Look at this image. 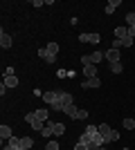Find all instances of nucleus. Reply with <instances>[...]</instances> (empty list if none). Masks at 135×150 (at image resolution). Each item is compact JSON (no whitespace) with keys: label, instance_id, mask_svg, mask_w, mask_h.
Listing matches in <instances>:
<instances>
[{"label":"nucleus","instance_id":"cd10ccee","mask_svg":"<svg viewBox=\"0 0 135 150\" xmlns=\"http://www.w3.org/2000/svg\"><path fill=\"white\" fill-rule=\"evenodd\" d=\"M77 119H79V121H84V119H88V110H79V114H77Z\"/></svg>","mask_w":135,"mask_h":150},{"label":"nucleus","instance_id":"c85d7f7f","mask_svg":"<svg viewBox=\"0 0 135 150\" xmlns=\"http://www.w3.org/2000/svg\"><path fill=\"white\" fill-rule=\"evenodd\" d=\"M74 150H88V146H86V144H79V141H77V144H74Z\"/></svg>","mask_w":135,"mask_h":150},{"label":"nucleus","instance_id":"9b49d317","mask_svg":"<svg viewBox=\"0 0 135 150\" xmlns=\"http://www.w3.org/2000/svg\"><path fill=\"white\" fill-rule=\"evenodd\" d=\"M0 137H2V144H5V139H11L14 134H11V128H9V125H0Z\"/></svg>","mask_w":135,"mask_h":150},{"label":"nucleus","instance_id":"6e6552de","mask_svg":"<svg viewBox=\"0 0 135 150\" xmlns=\"http://www.w3.org/2000/svg\"><path fill=\"white\" fill-rule=\"evenodd\" d=\"M84 76L86 79H95L97 76V65H84Z\"/></svg>","mask_w":135,"mask_h":150},{"label":"nucleus","instance_id":"7ed1b4c3","mask_svg":"<svg viewBox=\"0 0 135 150\" xmlns=\"http://www.w3.org/2000/svg\"><path fill=\"white\" fill-rule=\"evenodd\" d=\"M25 121H27L29 125H32V128H34L36 132H41V130L45 128V121H41L39 117H36V112H29V114H25Z\"/></svg>","mask_w":135,"mask_h":150},{"label":"nucleus","instance_id":"393cba45","mask_svg":"<svg viewBox=\"0 0 135 150\" xmlns=\"http://www.w3.org/2000/svg\"><path fill=\"white\" fill-rule=\"evenodd\" d=\"M124 128L126 130H135V119H124Z\"/></svg>","mask_w":135,"mask_h":150},{"label":"nucleus","instance_id":"4468645a","mask_svg":"<svg viewBox=\"0 0 135 150\" xmlns=\"http://www.w3.org/2000/svg\"><path fill=\"white\" fill-rule=\"evenodd\" d=\"M119 5H122V0H110L108 5H106V13H108V16H110V13L115 11V9H117V7H119Z\"/></svg>","mask_w":135,"mask_h":150},{"label":"nucleus","instance_id":"a878e982","mask_svg":"<svg viewBox=\"0 0 135 150\" xmlns=\"http://www.w3.org/2000/svg\"><path fill=\"white\" fill-rule=\"evenodd\" d=\"M126 23H129V27L135 25V11H129V13H126Z\"/></svg>","mask_w":135,"mask_h":150},{"label":"nucleus","instance_id":"bb28decb","mask_svg":"<svg viewBox=\"0 0 135 150\" xmlns=\"http://www.w3.org/2000/svg\"><path fill=\"white\" fill-rule=\"evenodd\" d=\"M45 150H59V141H50V144L45 146Z\"/></svg>","mask_w":135,"mask_h":150},{"label":"nucleus","instance_id":"aec40b11","mask_svg":"<svg viewBox=\"0 0 135 150\" xmlns=\"http://www.w3.org/2000/svg\"><path fill=\"white\" fill-rule=\"evenodd\" d=\"M110 72H115V74H122V72H124V65H122L119 61H117V63H110Z\"/></svg>","mask_w":135,"mask_h":150},{"label":"nucleus","instance_id":"2f4dec72","mask_svg":"<svg viewBox=\"0 0 135 150\" xmlns=\"http://www.w3.org/2000/svg\"><path fill=\"white\" fill-rule=\"evenodd\" d=\"M18 150H25V148H18Z\"/></svg>","mask_w":135,"mask_h":150},{"label":"nucleus","instance_id":"20e7f679","mask_svg":"<svg viewBox=\"0 0 135 150\" xmlns=\"http://www.w3.org/2000/svg\"><path fill=\"white\" fill-rule=\"evenodd\" d=\"M101 58H106V54H104V52H95V54H86V56H81V63H84V65H97Z\"/></svg>","mask_w":135,"mask_h":150},{"label":"nucleus","instance_id":"9d476101","mask_svg":"<svg viewBox=\"0 0 135 150\" xmlns=\"http://www.w3.org/2000/svg\"><path fill=\"white\" fill-rule=\"evenodd\" d=\"M104 54H106V58H108L110 63H117V61H119V50H113V47H110V50L104 52Z\"/></svg>","mask_w":135,"mask_h":150},{"label":"nucleus","instance_id":"7c9ffc66","mask_svg":"<svg viewBox=\"0 0 135 150\" xmlns=\"http://www.w3.org/2000/svg\"><path fill=\"white\" fill-rule=\"evenodd\" d=\"M122 150H131V148H122Z\"/></svg>","mask_w":135,"mask_h":150},{"label":"nucleus","instance_id":"4be33fe9","mask_svg":"<svg viewBox=\"0 0 135 150\" xmlns=\"http://www.w3.org/2000/svg\"><path fill=\"white\" fill-rule=\"evenodd\" d=\"M84 132H88V134H90V137H92V139H95L97 134H99V130H97V125H88V128H86Z\"/></svg>","mask_w":135,"mask_h":150},{"label":"nucleus","instance_id":"2eb2a0df","mask_svg":"<svg viewBox=\"0 0 135 150\" xmlns=\"http://www.w3.org/2000/svg\"><path fill=\"white\" fill-rule=\"evenodd\" d=\"M65 114H68V117H70V119H77V114H79V110H77V105H74V103H72V105H68L63 110Z\"/></svg>","mask_w":135,"mask_h":150},{"label":"nucleus","instance_id":"f3484780","mask_svg":"<svg viewBox=\"0 0 135 150\" xmlns=\"http://www.w3.org/2000/svg\"><path fill=\"white\" fill-rule=\"evenodd\" d=\"M52 128H54V134H56V137H61V134L65 132V123H61V121L52 123Z\"/></svg>","mask_w":135,"mask_h":150},{"label":"nucleus","instance_id":"1a4fd4ad","mask_svg":"<svg viewBox=\"0 0 135 150\" xmlns=\"http://www.w3.org/2000/svg\"><path fill=\"white\" fill-rule=\"evenodd\" d=\"M99 85H101V81H99L97 76H95V79H88V81L81 83V88H84V90H88V88H99Z\"/></svg>","mask_w":135,"mask_h":150},{"label":"nucleus","instance_id":"423d86ee","mask_svg":"<svg viewBox=\"0 0 135 150\" xmlns=\"http://www.w3.org/2000/svg\"><path fill=\"white\" fill-rule=\"evenodd\" d=\"M0 45H2V50H9V47H11V36H9V34H7L5 29L0 31Z\"/></svg>","mask_w":135,"mask_h":150},{"label":"nucleus","instance_id":"ddd939ff","mask_svg":"<svg viewBox=\"0 0 135 150\" xmlns=\"http://www.w3.org/2000/svg\"><path fill=\"white\" fill-rule=\"evenodd\" d=\"M79 144H86V146H90V144H95V139L90 137L88 132H81V134H79V139H77Z\"/></svg>","mask_w":135,"mask_h":150},{"label":"nucleus","instance_id":"39448f33","mask_svg":"<svg viewBox=\"0 0 135 150\" xmlns=\"http://www.w3.org/2000/svg\"><path fill=\"white\" fill-rule=\"evenodd\" d=\"M79 40H81V43H92V45H97L99 40H101V36H99L97 31H95V34H86V31H84V34H79Z\"/></svg>","mask_w":135,"mask_h":150},{"label":"nucleus","instance_id":"f8f14e48","mask_svg":"<svg viewBox=\"0 0 135 150\" xmlns=\"http://www.w3.org/2000/svg\"><path fill=\"white\" fill-rule=\"evenodd\" d=\"M115 38H117V40L129 38V27H117V29H115Z\"/></svg>","mask_w":135,"mask_h":150},{"label":"nucleus","instance_id":"6ab92c4d","mask_svg":"<svg viewBox=\"0 0 135 150\" xmlns=\"http://www.w3.org/2000/svg\"><path fill=\"white\" fill-rule=\"evenodd\" d=\"M32 146H34V139H32V137H23V139H20V148L29 150Z\"/></svg>","mask_w":135,"mask_h":150},{"label":"nucleus","instance_id":"0eeeda50","mask_svg":"<svg viewBox=\"0 0 135 150\" xmlns=\"http://www.w3.org/2000/svg\"><path fill=\"white\" fill-rule=\"evenodd\" d=\"M56 96H59V92H43V101L47 105H54V103H56Z\"/></svg>","mask_w":135,"mask_h":150},{"label":"nucleus","instance_id":"f257e3e1","mask_svg":"<svg viewBox=\"0 0 135 150\" xmlns=\"http://www.w3.org/2000/svg\"><path fill=\"white\" fill-rule=\"evenodd\" d=\"M97 130H99V134L104 137V141H106V144H108V141H117V139H119V132H115L108 123H99V125H97Z\"/></svg>","mask_w":135,"mask_h":150},{"label":"nucleus","instance_id":"c756f323","mask_svg":"<svg viewBox=\"0 0 135 150\" xmlns=\"http://www.w3.org/2000/svg\"><path fill=\"white\" fill-rule=\"evenodd\" d=\"M5 76H16V74H14V67H7L5 69Z\"/></svg>","mask_w":135,"mask_h":150},{"label":"nucleus","instance_id":"412c9836","mask_svg":"<svg viewBox=\"0 0 135 150\" xmlns=\"http://www.w3.org/2000/svg\"><path fill=\"white\" fill-rule=\"evenodd\" d=\"M41 134H43V137H52V134H54V128H52V123H45V128L41 130Z\"/></svg>","mask_w":135,"mask_h":150},{"label":"nucleus","instance_id":"5701e85b","mask_svg":"<svg viewBox=\"0 0 135 150\" xmlns=\"http://www.w3.org/2000/svg\"><path fill=\"white\" fill-rule=\"evenodd\" d=\"M36 117H39L41 121H47V117H50V112H47V110H36Z\"/></svg>","mask_w":135,"mask_h":150},{"label":"nucleus","instance_id":"dca6fc26","mask_svg":"<svg viewBox=\"0 0 135 150\" xmlns=\"http://www.w3.org/2000/svg\"><path fill=\"white\" fill-rule=\"evenodd\" d=\"M45 50H47L50 56H56V54H59V43H47V45H45Z\"/></svg>","mask_w":135,"mask_h":150},{"label":"nucleus","instance_id":"a211bd4d","mask_svg":"<svg viewBox=\"0 0 135 150\" xmlns=\"http://www.w3.org/2000/svg\"><path fill=\"white\" fill-rule=\"evenodd\" d=\"M2 83H5L7 88H16V85H18V79H16V76H5Z\"/></svg>","mask_w":135,"mask_h":150},{"label":"nucleus","instance_id":"b1692460","mask_svg":"<svg viewBox=\"0 0 135 150\" xmlns=\"http://www.w3.org/2000/svg\"><path fill=\"white\" fill-rule=\"evenodd\" d=\"M39 58H41V61H47V58H50V54H47L45 47H39Z\"/></svg>","mask_w":135,"mask_h":150},{"label":"nucleus","instance_id":"f03ea898","mask_svg":"<svg viewBox=\"0 0 135 150\" xmlns=\"http://www.w3.org/2000/svg\"><path fill=\"white\" fill-rule=\"evenodd\" d=\"M68 105H72V94H70V92H59L56 103L52 105V110H59V112H63Z\"/></svg>","mask_w":135,"mask_h":150}]
</instances>
